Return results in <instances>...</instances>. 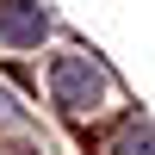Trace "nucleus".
<instances>
[{"label":"nucleus","instance_id":"obj_3","mask_svg":"<svg viewBox=\"0 0 155 155\" xmlns=\"http://www.w3.org/2000/svg\"><path fill=\"white\" fill-rule=\"evenodd\" d=\"M99 155H155V124L143 118V112L118 118V124L106 130V143H99Z\"/></svg>","mask_w":155,"mask_h":155},{"label":"nucleus","instance_id":"obj_2","mask_svg":"<svg viewBox=\"0 0 155 155\" xmlns=\"http://www.w3.org/2000/svg\"><path fill=\"white\" fill-rule=\"evenodd\" d=\"M50 37V12L37 0H0V44L6 50H37Z\"/></svg>","mask_w":155,"mask_h":155},{"label":"nucleus","instance_id":"obj_1","mask_svg":"<svg viewBox=\"0 0 155 155\" xmlns=\"http://www.w3.org/2000/svg\"><path fill=\"white\" fill-rule=\"evenodd\" d=\"M50 99H56L68 118H99L112 106V74L99 68L87 50H62L50 62Z\"/></svg>","mask_w":155,"mask_h":155}]
</instances>
